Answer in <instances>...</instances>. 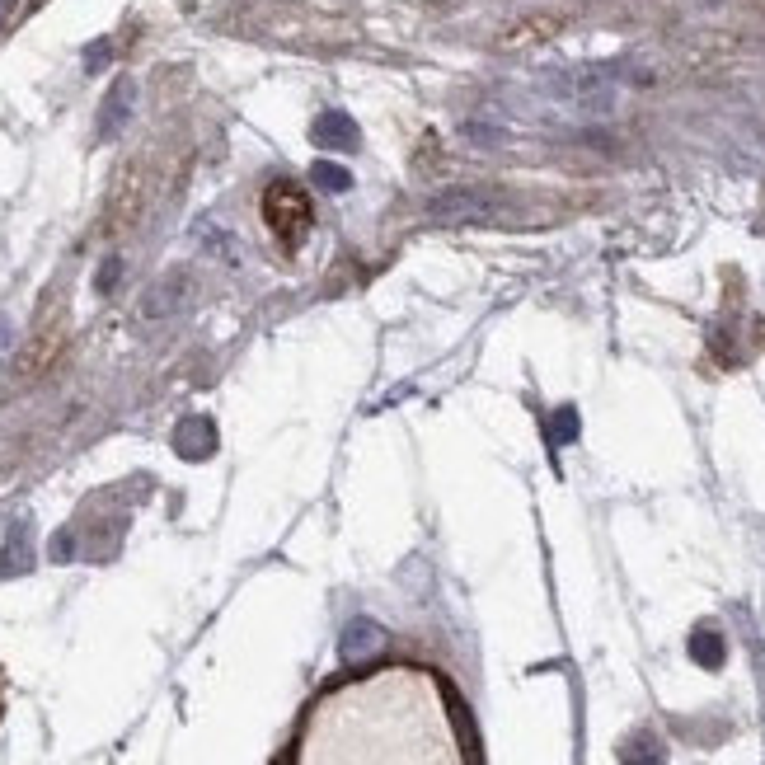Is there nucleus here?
I'll list each match as a JSON object with an SVG mask.
<instances>
[{"label": "nucleus", "instance_id": "5", "mask_svg": "<svg viewBox=\"0 0 765 765\" xmlns=\"http://www.w3.org/2000/svg\"><path fill=\"white\" fill-rule=\"evenodd\" d=\"M338 653H343V662H352V667H362V662L381 658L385 653V634L371 620H357V625H348V634H343V643H338Z\"/></svg>", "mask_w": 765, "mask_h": 765}, {"label": "nucleus", "instance_id": "11", "mask_svg": "<svg viewBox=\"0 0 765 765\" xmlns=\"http://www.w3.org/2000/svg\"><path fill=\"white\" fill-rule=\"evenodd\" d=\"M559 29L554 19H531L526 29H517V33H507L503 38V47H526V43H536V38H550V33Z\"/></svg>", "mask_w": 765, "mask_h": 765}, {"label": "nucleus", "instance_id": "8", "mask_svg": "<svg viewBox=\"0 0 765 765\" xmlns=\"http://www.w3.org/2000/svg\"><path fill=\"white\" fill-rule=\"evenodd\" d=\"M620 761H625V765H662L658 737H653V733H634L625 747H620Z\"/></svg>", "mask_w": 765, "mask_h": 765}, {"label": "nucleus", "instance_id": "2", "mask_svg": "<svg viewBox=\"0 0 765 765\" xmlns=\"http://www.w3.org/2000/svg\"><path fill=\"white\" fill-rule=\"evenodd\" d=\"M493 212V198L484 188H446L428 202V216L442 221V226H456V221H479V216Z\"/></svg>", "mask_w": 765, "mask_h": 765}, {"label": "nucleus", "instance_id": "10", "mask_svg": "<svg viewBox=\"0 0 765 765\" xmlns=\"http://www.w3.org/2000/svg\"><path fill=\"white\" fill-rule=\"evenodd\" d=\"M310 174H315V184L329 188V193H348V188H352V174L343 165H334V160H320Z\"/></svg>", "mask_w": 765, "mask_h": 765}, {"label": "nucleus", "instance_id": "1", "mask_svg": "<svg viewBox=\"0 0 765 765\" xmlns=\"http://www.w3.org/2000/svg\"><path fill=\"white\" fill-rule=\"evenodd\" d=\"M263 221L273 226V235L282 245L296 249L310 235V226H315V212H310V198L301 188L287 184V179H277V184H268V193H263Z\"/></svg>", "mask_w": 765, "mask_h": 765}, {"label": "nucleus", "instance_id": "6", "mask_svg": "<svg viewBox=\"0 0 765 765\" xmlns=\"http://www.w3.org/2000/svg\"><path fill=\"white\" fill-rule=\"evenodd\" d=\"M132 99H137V85H132V80H118V85L104 94V108H99V141H113L123 132L127 113H132Z\"/></svg>", "mask_w": 765, "mask_h": 765}, {"label": "nucleus", "instance_id": "13", "mask_svg": "<svg viewBox=\"0 0 765 765\" xmlns=\"http://www.w3.org/2000/svg\"><path fill=\"white\" fill-rule=\"evenodd\" d=\"M108 57H113V43H108V38L90 43V47H85V71H99V66H108Z\"/></svg>", "mask_w": 765, "mask_h": 765}, {"label": "nucleus", "instance_id": "15", "mask_svg": "<svg viewBox=\"0 0 765 765\" xmlns=\"http://www.w3.org/2000/svg\"><path fill=\"white\" fill-rule=\"evenodd\" d=\"M10 343V324H5V315H0V348Z\"/></svg>", "mask_w": 765, "mask_h": 765}, {"label": "nucleus", "instance_id": "14", "mask_svg": "<svg viewBox=\"0 0 765 765\" xmlns=\"http://www.w3.org/2000/svg\"><path fill=\"white\" fill-rule=\"evenodd\" d=\"M118 268H123L118 259H108V263H104V273H99V291H113V282H118Z\"/></svg>", "mask_w": 765, "mask_h": 765}, {"label": "nucleus", "instance_id": "3", "mask_svg": "<svg viewBox=\"0 0 765 765\" xmlns=\"http://www.w3.org/2000/svg\"><path fill=\"white\" fill-rule=\"evenodd\" d=\"M310 141H315V146H324V151H357V123H352L348 113L329 108V113H320V118H315Z\"/></svg>", "mask_w": 765, "mask_h": 765}, {"label": "nucleus", "instance_id": "9", "mask_svg": "<svg viewBox=\"0 0 765 765\" xmlns=\"http://www.w3.org/2000/svg\"><path fill=\"white\" fill-rule=\"evenodd\" d=\"M690 653H695V662H704V667H719V662H723V639L714 634V629H695Z\"/></svg>", "mask_w": 765, "mask_h": 765}, {"label": "nucleus", "instance_id": "4", "mask_svg": "<svg viewBox=\"0 0 765 765\" xmlns=\"http://www.w3.org/2000/svg\"><path fill=\"white\" fill-rule=\"evenodd\" d=\"M174 451L184 460H207L216 451V423L212 418H184L179 428H174Z\"/></svg>", "mask_w": 765, "mask_h": 765}, {"label": "nucleus", "instance_id": "7", "mask_svg": "<svg viewBox=\"0 0 765 765\" xmlns=\"http://www.w3.org/2000/svg\"><path fill=\"white\" fill-rule=\"evenodd\" d=\"M184 296H188V282H184V277H165V282H155V291L146 296V301H141V310H146L151 320H160V315H169V310L179 306Z\"/></svg>", "mask_w": 765, "mask_h": 765}, {"label": "nucleus", "instance_id": "12", "mask_svg": "<svg viewBox=\"0 0 765 765\" xmlns=\"http://www.w3.org/2000/svg\"><path fill=\"white\" fill-rule=\"evenodd\" d=\"M578 437V414L573 409H559L554 414V442H573Z\"/></svg>", "mask_w": 765, "mask_h": 765}]
</instances>
